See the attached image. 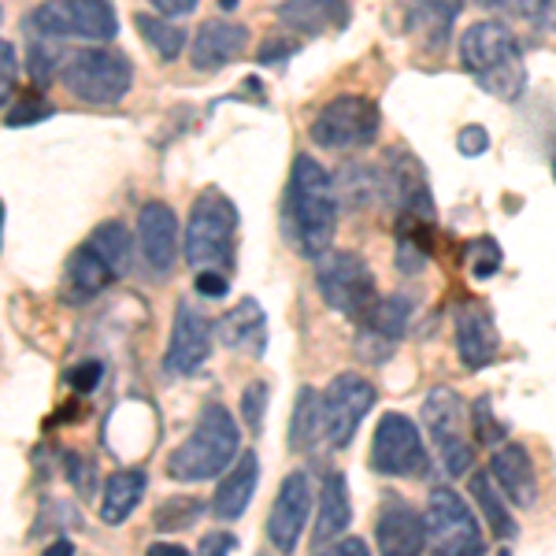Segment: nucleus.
Masks as SVG:
<instances>
[{
	"label": "nucleus",
	"instance_id": "obj_16",
	"mask_svg": "<svg viewBox=\"0 0 556 556\" xmlns=\"http://www.w3.org/2000/svg\"><path fill=\"white\" fill-rule=\"evenodd\" d=\"M382 182H386V193L397 197V204L405 208L408 219H419V223H430V219H434L430 182H427L424 167H419V160L412 156V152L393 149L390 156H386Z\"/></svg>",
	"mask_w": 556,
	"mask_h": 556
},
{
	"label": "nucleus",
	"instance_id": "obj_20",
	"mask_svg": "<svg viewBox=\"0 0 556 556\" xmlns=\"http://www.w3.org/2000/svg\"><path fill=\"white\" fill-rule=\"evenodd\" d=\"M490 475L497 482V490L505 493L513 505L519 508H531L538 501V471L534 460L523 445H505L490 456Z\"/></svg>",
	"mask_w": 556,
	"mask_h": 556
},
{
	"label": "nucleus",
	"instance_id": "obj_27",
	"mask_svg": "<svg viewBox=\"0 0 556 556\" xmlns=\"http://www.w3.org/2000/svg\"><path fill=\"white\" fill-rule=\"evenodd\" d=\"M134 26H138V34H141V41L149 45L152 52H156L160 60H178L182 56V49H186V41H190V34L182 30L178 23L172 20H164V15H149V12H138L134 15Z\"/></svg>",
	"mask_w": 556,
	"mask_h": 556
},
{
	"label": "nucleus",
	"instance_id": "obj_46",
	"mask_svg": "<svg viewBox=\"0 0 556 556\" xmlns=\"http://www.w3.org/2000/svg\"><path fill=\"white\" fill-rule=\"evenodd\" d=\"M41 556H75V545H71L67 538H60V542L45 545V553H41Z\"/></svg>",
	"mask_w": 556,
	"mask_h": 556
},
{
	"label": "nucleus",
	"instance_id": "obj_48",
	"mask_svg": "<svg viewBox=\"0 0 556 556\" xmlns=\"http://www.w3.org/2000/svg\"><path fill=\"white\" fill-rule=\"evenodd\" d=\"M553 178H556V160H553Z\"/></svg>",
	"mask_w": 556,
	"mask_h": 556
},
{
	"label": "nucleus",
	"instance_id": "obj_31",
	"mask_svg": "<svg viewBox=\"0 0 556 556\" xmlns=\"http://www.w3.org/2000/svg\"><path fill=\"white\" fill-rule=\"evenodd\" d=\"M201 513H204V501L182 493V497H167L164 505L156 508L152 523H156L160 531H186V527H193L197 519H201Z\"/></svg>",
	"mask_w": 556,
	"mask_h": 556
},
{
	"label": "nucleus",
	"instance_id": "obj_42",
	"mask_svg": "<svg viewBox=\"0 0 556 556\" xmlns=\"http://www.w3.org/2000/svg\"><path fill=\"white\" fill-rule=\"evenodd\" d=\"M30 71H34V83H38V86L49 83V75H52V56L45 52L41 38L30 45Z\"/></svg>",
	"mask_w": 556,
	"mask_h": 556
},
{
	"label": "nucleus",
	"instance_id": "obj_15",
	"mask_svg": "<svg viewBox=\"0 0 556 556\" xmlns=\"http://www.w3.org/2000/svg\"><path fill=\"white\" fill-rule=\"evenodd\" d=\"M138 249L152 275H167L178 260V219L164 201H149L138 212Z\"/></svg>",
	"mask_w": 556,
	"mask_h": 556
},
{
	"label": "nucleus",
	"instance_id": "obj_44",
	"mask_svg": "<svg viewBox=\"0 0 556 556\" xmlns=\"http://www.w3.org/2000/svg\"><path fill=\"white\" fill-rule=\"evenodd\" d=\"M0 60H4V104H12V83H15V45L12 41H0Z\"/></svg>",
	"mask_w": 556,
	"mask_h": 556
},
{
	"label": "nucleus",
	"instance_id": "obj_14",
	"mask_svg": "<svg viewBox=\"0 0 556 556\" xmlns=\"http://www.w3.org/2000/svg\"><path fill=\"white\" fill-rule=\"evenodd\" d=\"M212 338H215V327L208 323V316H204L201 308H193L190 301L178 304L172 342H167V371L172 375L201 371L204 361L212 356Z\"/></svg>",
	"mask_w": 556,
	"mask_h": 556
},
{
	"label": "nucleus",
	"instance_id": "obj_34",
	"mask_svg": "<svg viewBox=\"0 0 556 556\" xmlns=\"http://www.w3.org/2000/svg\"><path fill=\"white\" fill-rule=\"evenodd\" d=\"M456 149H460V156H482V152H490V130H482L479 123H471V127H464L456 134Z\"/></svg>",
	"mask_w": 556,
	"mask_h": 556
},
{
	"label": "nucleus",
	"instance_id": "obj_45",
	"mask_svg": "<svg viewBox=\"0 0 556 556\" xmlns=\"http://www.w3.org/2000/svg\"><path fill=\"white\" fill-rule=\"evenodd\" d=\"M146 556H190L182 549V545H172V542H156V545H149V553Z\"/></svg>",
	"mask_w": 556,
	"mask_h": 556
},
{
	"label": "nucleus",
	"instance_id": "obj_17",
	"mask_svg": "<svg viewBox=\"0 0 556 556\" xmlns=\"http://www.w3.org/2000/svg\"><path fill=\"white\" fill-rule=\"evenodd\" d=\"M249 49V30L235 20H208L197 26L190 41V60L197 71H219L230 67Z\"/></svg>",
	"mask_w": 556,
	"mask_h": 556
},
{
	"label": "nucleus",
	"instance_id": "obj_38",
	"mask_svg": "<svg viewBox=\"0 0 556 556\" xmlns=\"http://www.w3.org/2000/svg\"><path fill=\"white\" fill-rule=\"evenodd\" d=\"M475 427H479V438L482 442H501L505 438V427L497 424V419L490 416V401H475Z\"/></svg>",
	"mask_w": 556,
	"mask_h": 556
},
{
	"label": "nucleus",
	"instance_id": "obj_8",
	"mask_svg": "<svg viewBox=\"0 0 556 556\" xmlns=\"http://www.w3.org/2000/svg\"><path fill=\"white\" fill-rule=\"evenodd\" d=\"M379 127H382V115L371 97L342 93L319 108V115L312 119V141L330 152H349V149L371 146L379 138Z\"/></svg>",
	"mask_w": 556,
	"mask_h": 556
},
{
	"label": "nucleus",
	"instance_id": "obj_28",
	"mask_svg": "<svg viewBox=\"0 0 556 556\" xmlns=\"http://www.w3.org/2000/svg\"><path fill=\"white\" fill-rule=\"evenodd\" d=\"M319 438H323V393L304 386L298 393V405H293V419H290V450L304 453V450H312Z\"/></svg>",
	"mask_w": 556,
	"mask_h": 556
},
{
	"label": "nucleus",
	"instance_id": "obj_4",
	"mask_svg": "<svg viewBox=\"0 0 556 556\" xmlns=\"http://www.w3.org/2000/svg\"><path fill=\"white\" fill-rule=\"evenodd\" d=\"M238 208L223 190H204L193 201L186 223V260L197 271H223L235 260Z\"/></svg>",
	"mask_w": 556,
	"mask_h": 556
},
{
	"label": "nucleus",
	"instance_id": "obj_29",
	"mask_svg": "<svg viewBox=\"0 0 556 556\" xmlns=\"http://www.w3.org/2000/svg\"><path fill=\"white\" fill-rule=\"evenodd\" d=\"M86 245L93 249V253L101 256L115 275H127L130 256H134V235H130L127 227H123V223H115V219L101 223V227L89 235Z\"/></svg>",
	"mask_w": 556,
	"mask_h": 556
},
{
	"label": "nucleus",
	"instance_id": "obj_7",
	"mask_svg": "<svg viewBox=\"0 0 556 556\" xmlns=\"http://www.w3.org/2000/svg\"><path fill=\"white\" fill-rule=\"evenodd\" d=\"M316 286H319V298L349 319L364 323L371 316L375 304H379L371 267L364 264V256L349 253V249H334V253L319 256Z\"/></svg>",
	"mask_w": 556,
	"mask_h": 556
},
{
	"label": "nucleus",
	"instance_id": "obj_19",
	"mask_svg": "<svg viewBox=\"0 0 556 556\" xmlns=\"http://www.w3.org/2000/svg\"><path fill=\"white\" fill-rule=\"evenodd\" d=\"M379 556H424L427 549V516L408 505H390L375 527Z\"/></svg>",
	"mask_w": 556,
	"mask_h": 556
},
{
	"label": "nucleus",
	"instance_id": "obj_13",
	"mask_svg": "<svg viewBox=\"0 0 556 556\" xmlns=\"http://www.w3.org/2000/svg\"><path fill=\"white\" fill-rule=\"evenodd\" d=\"M312 516V479L304 471H290L282 479V490L275 493L271 516H267V538L282 556L298 549L304 527Z\"/></svg>",
	"mask_w": 556,
	"mask_h": 556
},
{
	"label": "nucleus",
	"instance_id": "obj_37",
	"mask_svg": "<svg viewBox=\"0 0 556 556\" xmlns=\"http://www.w3.org/2000/svg\"><path fill=\"white\" fill-rule=\"evenodd\" d=\"M49 115H52V108H49V104H30V101H23V104H15V108H8V112H4V123H8V127H26V123L49 119Z\"/></svg>",
	"mask_w": 556,
	"mask_h": 556
},
{
	"label": "nucleus",
	"instance_id": "obj_3",
	"mask_svg": "<svg viewBox=\"0 0 556 556\" xmlns=\"http://www.w3.org/2000/svg\"><path fill=\"white\" fill-rule=\"evenodd\" d=\"M241 456V430L219 401L201 408L193 434L172 453L167 475L178 482H208Z\"/></svg>",
	"mask_w": 556,
	"mask_h": 556
},
{
	"label": "nucleus",
	"instance_id": "obj_22",
	"mask_svg": "<svg viewBox=\"0 0 556 556\" xmlns=\"http://www.w3.org/2000/svg\"><path fill=\"white\" fill-rule=\"evenodd\" d=\"M215 334H219V342L227 349H238V353H253L260 356L267 345V316L264 308L245 298L238 304V308H230L227 316L219 319V327H215Z\"/></svg>",
	"mask_w": 556,
	"mask_h": 556
},
{
	"label": "nucleus",
	"instance_id": "obj_33",
	"mask_svg": "<svg viewBox=\"0 0 556 556\" xmlns=\"http://www.w3.org/2000/svg\"><path fill=\"white\" fill-rule=\"evenodd\" d=\"M468 267H471V275L479 278V282H486V278L501 267L497 241H475V245L468 249Z\"/></svg>",
	"mask_w": 556,
	"mask_h": 556
},
{
	"label": "nucleus",
	"instance_id": "obj_10",
	"mask_svg": "<svg viewBox=\"0 0 556 556\" xmlns=\"http://www.w3.org/2000/svg\"><path fill=\"white\" fill-rule=\"evenodd\" d=\"M424 424L430 430V438H434L445 471H450L453 479H460V475L471 468L475 450H471L468 434H464V427H468V412H464V401L456 397L450 386H434V390L427 393Z\"/></svg>",
	"mask_w": 556,
	"mask_h": 556
},
{
	"label": "nucleus",
	"instance_id": "obj_24",
	"mask_svg": "<svg viewBox=\"0 0 556 556\" xmlns=\"http://www.w3.org/2000/svg\"><path fill=\"white\" fill-rule=\"evenodd\" d=\"M146 471L138 468H123L115 475H108L104 482V493H101V519L108 527H119L127 523V519L134 516V508L141 505V497H146Z\"/></svg>",
	"mask_w": 556,
	"mask_h": 556
},
{
	"label": "nucleus",
	"instance_id": "obj_11",
	"mask_svg": "<svg viewBox=\"0 0 556 556\" xmlns=\"http://www.w3.org/2000/svg\"><path fill=\"white\" fill-rule=\"evenodd\" d=\"M375 386L356 371H345L330 379L327 393H323V438L330 450H345L356 438V427L375 405Z\"/></svg>",
	"mask_w": 556,
	"mask_h": 556
},
{
	"label": "nucleus",
	"instance_id": "obj_23",
	"mask_svg": "<svg viewBox=\"0 0 556 556\" xmlns=\"http://www.w3.org/2000/svg\"><path fill=\"white\" fill-rule=\"evenodd\" d=\"M349 523H353V501H349L345 475H327V482L319 490V516L316 527H312V542L316 545L338 542Z\"/></svg>",
	"mask_w": 556,
	"mask_h": 556
},
{
	"label": "nucleus",
	"instance_id": "obj_5",
	"mask_svg": "<svg viewBox=\"0 0 556 556\" xmlns=\"http://www.w3.org/2000/svg\"><path fill=\"white\" fill-rule=\"evenodd\" d=\"M60 83L86 104H119L134 86V67L115 49H83L60 67Z\"/></svg>",
	"mask_w": 556,
	"mask_h": 556
},
{
	"label": "nucleus",
	"instance_id": "obj_36",
	"mask_svg": "<svg viewBox=\"0 0 556 556\" xmlns=\"http://www.w3.org/2000/svg\"><path fill=\"white\" fill-rule=\"evenodd\" d=\"M101 379H104V364H97V361L78 364L75 371L67 375V382H71V390H75V393H93Z\"/></svg>",
	"mask_w": 556,
	"mask_h": 556
},
{
	"label": "nucleus",
	"instance_id": "obj_40",
	"mask_svg": "<svg viewBox=\"0 0 556 556\" xmlns=\"http://www.w3.org/2000/svg\"><path fill=\"white\" fill-rule=\"evenodd\" d=\"M230 282L223 278V271H201L197 275V293L201 298H227Z\"/></svg>",
	"mask_w": 556,
	"mask_h": 556
},
{
	"label": "nucleus",
	"instance_id": "obj_41",
	"mask_svg": "<svg viewBox=\"0 0 556 556\" xmlns=\"http://www.w3.org/2000/svg\"><path fill=\"white\" fill-rule=\"evenodd\" d=\"M316 556H371L367 553V545L361 538H338V542H327Z\"/></svg>",
	"mask_w": 556,
	"mask_h": 556
},
{
	"label": "nucleus",
	"instance_id": "obj_9",
	"mask_svg": "<svg viewBox=\"0 0 556 556\" xmlns=\"http://www.w3.org/2000/svg\"><path fill=\"white\" fill-rule=\"evenodd\" d=\"M427 545L430 556H482L486 542H482L479 519L471 516L468 501L450 486L430 490L427 497Z\"/></svg>",
	"mask_w": 556,
	"mask_h": 556
},
{
	"label": "nucleus",
	"instance_id": "obj_18",
	"mask_svg": "<svg viewBox=\"0 0 556 556\" xmlns=\"http://www.w3.org/2000/svg\"><path fill=\"white\" fill-rule=\"evenodd\" d=\"M501 349L497 327H493V316L486 312V304L479 301H464L456 308V353H460L464 367L479 371L486 367Z\"/></svg>",
	"mask_w": 556,
	"mask_h": 556
},
{
	"label": "nucleus",
	"instance_id": "obj_35",
	"mask_svg": "<svg viewBox=\"0 0 556 556\" xmlns=\"http://www.w3.org/2000/svg\"><path fill=\"white\" fill-rule=\"evenodd\" d=\"M519 12L542 30H556V0H519Z\"/></svg>",
	"mask_w": 556,
	"mask_h": 556
},
{
	"label": "nucleus",
	"instance_id": "obj_1",
	"mask_svg": "<svg viewBox=\"0 0 556 556\" xmlns=\"http://www.w3.org/2000/svg\"><path fill=\"white\" fill-rule=\"evenodd\" d=\"M282 215H286L290 241L298 245L301 256L319 260L330 253V241H334L338 230V186L308 152H301L293 160Z\"/></svg>",
	"mask_w": 556,
	"mask_h": 556
},
{
	"label": "nucleus",
	"instance_id": "obj_2",
	"mask_svg": "<svg viewBox=\"0 0 556 556\" xmlns=\"http://www.w3.org/2000/svg\"><path fill=\"white\" fill-rule=\"evenodd\" d=\"M464 71L497 101H519L527 89V67L519 56L516 34L505 23L479 20L460 34Z\"/></svg>",
	"mask_w": 556,
	"mask_h": 556
},
{
	"label": "nucleus",
	"instance_id": "obj_26",
	"mask_svg": "<svg viewBox=\"0 0 556 556\" xmlns=\"http://www.w3.org/2000/svg\"><path fill=\"white\" fill-rule=\"evenodd\" d=\"M115 278H119V275H115L112 267H108L104 260L93 253V249L83 245L67 264V298L89 301V298H97L101 290H108Z\"/></svg>",
	"mask_w": 556,
	"mask_h": 556
},
{
	"label": "nucleus",
	"instance_id": "obj_30",
	"mask_svg": "<svg viewBox=\"0 0 556 556\" xmlns=\"http://www.w3.org/2000/svg\"><path fill=\"white\" fill-rule=\"evenodd\" d=\"M471 497L479 501V508H482V516L490 519V531L497 534V538H516L519 534V527H516V519L508 516V508H505V501H501V490H497V482H490V471H479L471 479Z\"/></svg>",
	"mask_w": 556,
	"mask_h": 556
},
{
	"label": "nucleus",
	"instance_id": "obj_47",
	"mask_svg": "<svg viewBox=\"0 0 556 556\" xmlns=\"http://www.w3.org/2000/svg\"><path fill=\"white\" fill-rule=\"evenodd\" d=\"M475 4H482V8H505L508 0H475Z\"/></svg>",
	"mask_w": 556,
	"mask_h": 556
},
{
	"label": "nucleus",
	"instance_id": "obj_21",
	"mask_svg": "<svg viewBox=\"0 0 556 556\" xmlns=\"http://www.w3.org/2000/svg\"><path fill=\"white\" fill-rule=\"evenodd\" d=\"M256 482H260V460L256 453H241L235 460V468L223 475V482L215 486V497H212V513L219 519H241L256 493Z\"/></svg>",
	"mask_w": 556,
	"mask_h": 556
},
{
	"label": "nucleus",
	"instance_id": "obj_25",
	"mask_svg": "<svg viewBox=\"0 0 556 556\" xmlns=\"http://www.w3.org/2000/svg\"><path fill=\"white\" fill-rule=\"evenodd\" d=\"M278 20L301 34H327L334 26H345V0H286L278 8Z\"/></svg>",
	"mask_w": 556,
	"mask_h": 556
},
{
	"label": "nucleus",
	"instance_id": "obj_39",
	"mask_svg": "<svg viewBox=\"0 0 556 556\" xmlns=\"http://www.w3.org/2000/svg\"><path fill=\"white\" fill-rule=\"evenodd\" d=\"M235 545H238L235 534L215 531V534H204V542L197 545V556H230V549H235Z\"/></svg>",
	"mask_w": 556,
	"mask_h": 556
},
{
	"label": "nucleus",
	"instance_id": "obj_12",
	"mask_svg": "<svg viewBox=\"0 0 556 556\" xmlns=\"http://www.w3.org/2000/svg\"><path fill=\"white\" fill-rule=\"evenodd\" d=\"M371 468L386 479H405L427 468V450L419 427L401 412H386L371 438Z\"/></svg>",
	"mask_w": 556,
	"mask_h": 556
},
{
	"label": "nucleus",
	"instance_id": "obj_32",
	"mask_svg": "<svg viewBox=\"0 0 556 556\" xmlns=\"http://www.w3.org/2000/svg\"><path fill=\"white\" fill-rule=\"evenodd\" d=\"M267 401H271V386L264 379L249 382L245 393H241V416H245V427L260 434L264 430V416H267Z\"/></svg>",
	"mask_w": 556,
	"mask_h": 556
},
{
	"label": "nucleus",
	"instance_id": "obj_6",
	"mask_svg": "<svg viewBox=\"0 0 556 556\" xmlns=\"http://www.w3.org/2000/svg\"><path fill=\"white\" fill-rule=\"evenodd\" d=\"M26 30L38 38L112 41L119 20L112 12V0H45L26 15Z\"/></svg>",
	"mask_w": 556,
	"mask_h": 556
},
{
	"label": "nucleus",
	"instance_id": "obj_43",
	"mask_svg": "<svg viewBox=\"0 0 556 556\" xmlns=\"http://www.w3.org/2000/svg\"><path fill=\"white\" fill-rule=\"evenodd\" d=\"M164 20H182V15H193L201 0H149Z\"/></svg>",
	"mask_w": 556,
	"mask_h": 556
}]
</instances>
